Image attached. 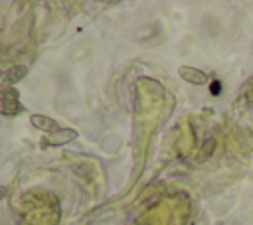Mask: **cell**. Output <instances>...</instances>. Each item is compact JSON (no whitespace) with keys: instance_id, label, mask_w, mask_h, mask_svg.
Masks as SVG:
<instances>
[{"instance_id":"cell-3","label":"cell","mask_w":253,"mask_h":225,"mask_svg":"<svg viewBox=\"0 0 253 225\" xmlns=\"http://www.w3.org/2000/svg\"><path fill=\"white\" fill-rule=\"evenodd\" d=\"M77 138V132L73 128H59L57 132H51L47 134V144L49 146H61V144H67V142H73Z\"/></svg>"},{"instance_id":"cell-4","label":"cell","mask_w":253,"mask_h":225,"mask_svg":"<svg viewBox=\"0 0 253 225\" xmlns=\"http://www.w3.org/2000/svg\"><path fill=\"white\" fill-rule=\"evenodd\" d=\"M32 124L38 128V130H43V132H47V134H51V132H57L59 130V126H57V122L51 118V116H45V114H32Z\"/></svg>"},{"instance_id":"cell-5","label":"cell","mask_w":253,"mask_h":225,"mask_svg":"<svg viewBox=\"0 0 253 225\" xmlns=\"http://www.w3.org/2000/svg\"><path fill=\"white\" fill-rule=\"evenodd\" d=\"M215 146H217L215 138H206V140H204V144L200 146V152H198L196 160H198V162H206L208 158H211V154H213Z\"/></svg>"},{"instance_id":"cell-6","label":"cell","mask_w":253,"mask_h":225,"mask_svg":"<svg viewBox=\"0 0 253 225\" xmlns=\"http://www.w3.org/2000/svg\"><path fill=\"white\" fill-rule=\"evenodd\" d=\"M6 193H8V189H6V186H0V201L6 197Z\"/></svg>"},{"instance_id":"cell-1","label":"cell","mask_w":253,"mask_h":225,"mask_svg":"<svg viewBox=\"0 0 253 225\" xmlns=\"http://www.w3.org/2000/svg\"><path fill=\"white\" fill-rule=\"evenodd\" d=\"M178 73L180 77L190 83V85H206L208 83V73H204L202 69L198 67H192V65H180L178 67Z\"/></svg>"},{"instance_id":"cell-7","label":"cell","mask_w":253,"mask_h":225,"mask_svg":"<svg viewBox=\"0 0 253 225\" xmlns=\"http://www.w3.org/2000/svg\"><path fill=\"white\" fill-rule=\"evenodd\" d=\"M2 73H4V71H0V77H2Z\"/></svg>"},{"instance_id":"cell-2","label":"cell","mask_w":253,"mask_h":225,"mask_svg":"<svg viewBox=\"0 0 253 225\" xmlns=\"http://www.w3.org/2000/svg\"><path fill=\"white\" fill-rule=\"evenodd\" d=\"M26 73H28V67H26V65H14V67H10L8 71L2 73L0 83H2V87L16 85L18 81H22V79L26 77Z\"/></svg>"}]
</instances>
